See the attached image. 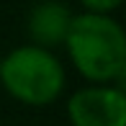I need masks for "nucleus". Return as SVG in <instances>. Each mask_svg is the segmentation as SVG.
I'll return each instance as SVG.
<instances>
[{"instance_id":"f257e3e1","label":"nucleus","mask_w":126,"mask_h":126,"mask_svg":"<svg viewBox=\"0 0 126 126\" xmlns=\"http://www.w3.org/2000/svg\"><path fill=\"white\" fill-rule=\"evenodd\" d=\"M62 47L72 70L88 85H124L126 33L113 16L75 13Z\"/></svg>"},{"instance_id":"f03ea898","label":"nucleus","mask_w":126,"mask_h":126,"mask_svg":"<svg viewBox=\"0 0 126 126\" xmlns=\"http://www.w3.org/2000/svg\"><path fill=\"white\" fill-rule=\"evenodd\" d=\"M0 85L21 106L47 108L64 95L67 70L54 51L21 44L0 57Z\"/></svg>"},{"instance_id":"7ed1b4c3","label":"nucleus","mask_w":126,"mask_h":126,"mask_svg":"<svg viewBox=\"0 0 126 126\" xmlns=\"http://www.w3.org/2000/svg\"><path fill=\"white\" fill-rule=\"evenodd\" d=\"M70 126H126L124 85H82L64 103Z\"/></svg>"},{"instance_id":"20e7f679","label":"nucleus","mask_w":126,"mask_h":126,"mask_svg":"<svg viewBox=\"0 0 126 126\" xmlns=\"http://www.w3.org/2000/svg\"><path fill=\"white\" fill-rule=\"evenodd\" d=\"M72 16L75 13L62 0H39L28 10V18H26V31H28V39H31L28 44L49 49V51L62 47Z\"/></svg>"},{"instance_id":"39448f33","label":"nucleus","mask_w":126,"mask_h":126,"mask_svg":"<svg viewBox=\"0 0 126 126\" xmlns=\"http://www.w3.org/2000/svg\"><path fill=\"white\" fill-rule=\"evenodd\" d=\"M82 5L85 13H100V16H111L113 10L121 8L124 0H77Z\"/></svg>"}]
</instances>
